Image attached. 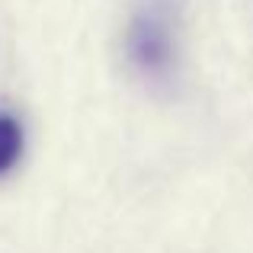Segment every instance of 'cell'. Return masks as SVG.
<instances>
[{
    "instance_id": "6da1fadb",
    "label": "cell",
    "mask_w": 253,
    "mask_h": 253,
    "mask_svg": "<svg viewBox=\"0 0 253 253\" xmlns=\"http://www.w3.org/2000/svg\"><path fill=\"white\" fill-rule=\"evenodd\" d=\"M131 55H135L144 68H161L170 58V48H167V39H164L161 26L141 19V23L135 26V32H131Z\"/></svg>"
},
{
    "instance_id": "7a4b0ae2",
    "label": "cell",
    "mask_w": 253,
    "mask_h": 253,
    "mask_svg": "<svg viewBox=\"0 0 253 253\" xmlns=\"http://www.w3.org/2000/svg\"><path fill=\"white\" fill-rule=\"evenodd\" d=\"M23 122L13 116L10 109H0V176H6L23 157Z\"/></svg>"
}]
</instances>
